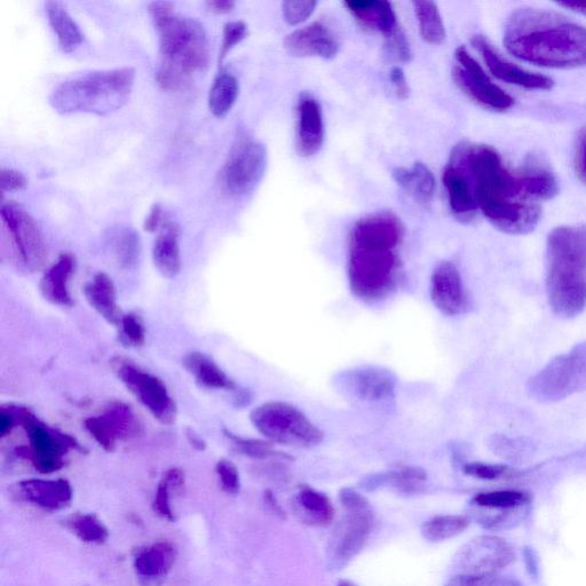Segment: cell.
<instances>
[{
  "label": "cell",
  "mask_w": 586,
  "mask_h": 586,
  "mask_svg": "<svg viewBox=\"0 0 586 586\" xmlns=\"http://www.w3.org/2000/svg\"><path fill=\"white\" fill-rule=\"evenodd\" d=\"M450 160L462 166L470 179L478 209L497 229L511 235L534 231L541 221V205L528 199L518 170L506 168L495 148L464 142L454 149Z\"/></svg>",
  "instance_id": "obj_1"
},
{
  "label": "cell",
  "mask_w": 586,
  "mask_h": 586,
  "mask_svg": "<svg viewBox=\"0 0 586 586\" xmlns=\"http://www.w3.org/2000/svg\"><path fill=\"white\" fill-rule=\"evenodd\" d=\"M504 45L514 57L538 67H586V28L553 11L524 7L513 12Z\"/></svg>",
  "instance_id": "obj_2"
},
{
  "label": "cell",
  "mask_w": 586,
  "mask_h": 586,
  "mask_svg": "<svg viewBox=\"0 0 586 586\" xmlns=\"http://www.w3.org/2000/svg\"><path fill=\"white\" fill-rule=\"evenodd\" d=\"M148 12L160 33L162 65L156 81L164 90L184 89L190 75L209 62V39L201 22L174 13L169 2H154Z\"/></svg>",
  "instance_id": "obj_3"
},
{
  "label": "cell",
  "mask_w": 586,
  "mask_h": 586,
  "mask_svg": "<svg viewBox=\"0 0 586 586\" xmlns=\"http://www.w3.org/2000/svg\"><path fill=\"white\" fill-rule=\"evenodd\" d=\"M546 291L554 314L573 319L586 308V227L554 228L546 245Z\"/></svg>",
  "instance_id": "obj_4"
},
{
  "label": "cell",
  "mask_w": 586,
  "mask_h": 586,
  "mask_svg": "<svg viewBox=\"0 0 586 586\" xmlns=\"http://www.w3.org/2000/svg\"><path fill=\"white\" fill-rule=\"evenodd\" d=\"M136 81L131 67L93 71L61 83L50 97L60 114L86 113L105 116L128 102Z\"/></svg>",
  "instance_id": "obj_5"
},
{
  "label": "cell",
  "mask_w": 586,
  "mask_h": 586,
  "mask_svg": "<svg viewBox=\"0 0 586 586\" xmlns=\"http://www.w3.org/2000/svg\"><path fill=\"white\" fill-rule=\"evenodd\" d=\"M347 273L355 297L369 304L382 302L399 285L401 261L398 249L350 245Z\"/></svg>",
  "instance_id": "obj_6"
},
{
  "label": "cell",
  "mask_w": 586,
  "mask_h": 586,
  "mask_svg": "<svg viewBox=\"0 0 586 586\" xmlns=\"http://www.w3.org/2000/svg\"><path fill=\"white\" fill-rule=\"evenodd\" d=\"M15 423L27 434L29 446L15 449L18 457L25 459L43 474L58 472L66 464V456L70 450H83L75 438L62 433L41 421L28 408L9 405Z\"/></svg>",
  "instance_id": "obj_7"
},
{
  "label": "cell",
  "mask_w": 586,
  "mask_h": 586,
  "mask_svg": "<svg viewBox=\"0 0 586 586\" xmlns=\"http://www.w3.org/2000/svg\"><path fill=\"white\" fill-rule=\"evenodd\" d=\"M250 421L255 429L272 443L292 448H313L323 441L318 426L290 403L266 402L252 410Z\"/></svg>",
  "instance_id": "obj_8"
},
{
  "label": "cell",
  "mask_w": 586,
  "mask_h": 586,
  "mask_svg": "<svg viewBox=\"0 0 586 586\" xmlns=\"http://www.w3.org/2000/svg\"><path fill=\"white\" fill-rule=\"evenodd\" d=\"M534 400L550 403L586 390V343L557 356L530 378L527 386Z\"/></svg>",
  "instance_id": "obj_9"
},
{
  "label": "cell",
  "mask_w": 586,
  "mask_h": 586,
  "mask_svg": "<svg viewBox=\"0 0 586 586\" xmlns=\"http://www.w3.org/2000/svg\"><path fill=\"white\" fill-rule=\"evenodd\" d=\"M266 169V147L251 138H241L219 173L220 189L231 199H242L258 187Z\"/></svg>",
  "instance_id": "obj_10"
},
{
  "label": "cell",
  "mask_w": 586,
  "mask_h": 586,
  "mask_svg": "<svg viewBox=\"0 0 586 586\" xmlns=\"http://www.w3.org/2000/svg\"><path fill=\"white\" fill-rule=\"evenodd\" d=\"M517 559L516 549L502 537L482 535L472 538L455 554V575L498 576Z\"/></svg>",
  "instance_id": "obj_11"
},
{
  "label": "cell",
  "mask_w": 586,
  "mask_h": 586,
  "mask_svg": "<svg viewBox=\"0 0 586 586\" xmlns=\"http://www.w3.org/2000/svg\"><path fill=\"white\" fill-rule=\"evenodd\" d=\"M457 65L453 78L466 97L475 104L492 112L503 113L514 105V99L500 86L496 85L464 46L455 52Z\"/></svg>",
  "instance_id": "obj_12"
},
{
  "label": "cell",
  "mask_w": 586,
  "mask_h": 586,
  "mask_svg": "<svg viewBox=\"0 0 586 586\" xmlns=\"http://www.w3.org/2000/svg\"><path fill=\"white\" fill-rule=\"evenodd\" d=\"M0 216L20 264L30 272L41 269L47 260V248L36 220L14 202L3 203Z\"/></svg>",
  "instance_id": "obj_13"
},
{
  "label": "cell",
  "mask_w": 586,
  "mask_h": 586,
  "mask_svg": "<svg viewBox=\"0 0 586 586\" xmlns=\"http://www.w3.org/2000/svg\"><path fill=\"white\" fill-rule=\"evenodd\" d=\"M118 378L158 422L171 425L176 422L177 405L162 380L129 361L114 362Z\"/></svg>",
  "instance_id": "obj_14"
},
{
  "label": "cell",
  "mask_w": 586,
  "mask_h": 586,
  "mask_svg": "<svg viewBox=\"0 0 586 586\" xmlns=\"http://www.w3.org/2000/svg\"><path fill=\"white\" fill-rule=\"evenodd\" d=\"M374 526L372 510L347 512L332 532L327 549V566L339 572L359 556Z\"/></svg>",
  "instance_id": "obj_15"
},
{
  "label": "cell",
  "mask_w": 586,
  "mask_h": 586,
  "mask_svg": "<svg viewBox=\"0 0 586 586\" xmlns=\"http://www.w3.org/2000/svg\"><path fill=\"white\" fill-rule=\"evenodd\" d=\"M84 424L98 445L110 453L116 449L118 442L137 439L144 431L134 410L120 401L110 403L104 414L89 417Z\"/></svg>",
  "instance_id": "obj_16"
},
{
  "label": "cell",
  "mask_w": 586,
  "mask_h": 586,
  "mask_svg": "<svg viewBox=\"0 0 586 586\" xmlns=\"http://www.w3.org/2000/svg\"><path fill=\"white\" fill-rule=\"evenodd\" d=\"M405 237V226L388 211L375 212L356 221L350 234L353 247L398 249Z\"/></svg>",
  "instance_id": "obj_17"
},
{
  "label": "cell",
  "mask_w": 586,
  "mask_h": 586,
  "mask_svg": "<svg viewBox=\"0 0 586 586\" xmlns=\"http://www.w3.org/2000/svg\"><path fill=\"white\" fill-rule=\"evenodd\" d=\"M475 47L485 61L487 68L500 81L524 87L527 90H551L553 81L550 77L532 73L506 60L497 52L492 43L485 36L475 35L471 39Z\"/></svg>",
  "instance_id": "obj_18"
},
{
  "label": "cell",
  "mask_w": 586,
  "mask_h": 586,
  "mask_svg": "<svg viewBox=\"0 0 586 586\" xmlns=\"http://www.w3.org/2000/svg\"><path fill=\"white\" fill-rule=\"evenodd\" d=\"M430 292L434 306L442 314L458 316L470 310V298L462 275L450 261H442L434 268Z\"/></svg>",
  "instance_id": "obj_19"
},
{
  "label": "cell",
  "mask_w": 586,
  "mask_h": 586,
  "mask_svg": "<svg viewBox=\"0 0 586 586\" xmlns=\"http://www.w3.org/2000/svg\"><path fill=\"white\" fill-rule=\"evenodd\" d=\"M284 49L297 58L331 60L337 57L340 45L336 35L326 25L313 22L285 37Z\"/></svg>",
  "instance_id": "obj_20"
},
{
  "label": "cell",
  "mask_w": 586,
  "mask_h": 586,
  "mask_svg": "<svg viewBox=\"0 0 586 586\" xmlns=\"http://www.w3.org/2000/svg\"><path fill=\"white\" fill-rule=\"evenodd\" d=\"M343 385L362 401L383 402L394 398L397 379L386 369L363 367L345 372Z\"/></svg>",
  "instance_id": "obj_21"
},
{
  "label": "cell",
  "mask_w": 586,
  "mask_h": 586,
  "mask_svg": "<svg viewBox=\"0 0 586 586\" xmlns=\"http://www.w3.org/2000/svg\"><path fill=\"white\" fill-rule=\"evenodd\" d=\"M297 113V152L302 157H312L324 142L322 107L312 94L304 92L299 95Z\"/></svg>",
  "instance_id": "obj_22"
},
{
  "label": "cell",
  "mask_w": 586,
  "mask_h": 586,
  "mask_svg": "<svg viewBox=\"0 0 586 586\" xmlns=\"http://www.w3.org/2000/svg\"><path fill=\"white\" fill-rule=\"evenodd\" d=\"M443 186L447 190L451 212L462 223H470L477 216L478 205L475 202L469 177L461 165L450 160L442 176Z\"/></svg>",
  "instance_id": "obj_23"
},
{
  "label": "cell",
  "mask_w": 586,
  "mask_h": 586,
  "mask_svg": "<svg viewBox=\"0 0 586 586\" xmlns=\"http://www.w3.org/2000/svg\"><path fill=\"white\" fill-rule=\"evenodd\" d=\"M20 495L45 510H61L73 500V488L65 479H28L18 485Z\"/></svg>",
  "instance_id": "obj_24"
},
{
  "label": "cell",
  "mask_w": 586,
  "mask_h": 586,
  "mask_svg": "<svg viewBox=\"0 0 586 586\" xmlns=\"http://www.w3.org/2000/svg\"><path fill=\"white\" fill-rule=\"evenodd\" d=\"M76 269V258L71 253H62L57 261L45 272L39 289L47 302L61 307L74 305L70 292V281Z\"/></svg>",
  "instance_id": "obj_25"
},
{
  "label": "cell",
  "mask_w": 586,
  "mask_h": 586,
  "mask_svg": "<svg viewBox=\"0 0 586 586\" xmlns=\"http://www.w3.org/2000/svg\"><path fill=\"white\" fill-rule=\"evenodd\" d=\"M344 6L363 27L378 31L385 38L400 30L391 3L380 0H348Z\"/></svg>",
  "instance_id": "obj_26"
},
{
  "label": "cell",
  "mask_w": 586,
  "mask_h": 586,
  "mask_svg": "<svg viewBox=\"0 0 586 586\" xmlns=\"http://www.w3.org/2000/svg\"><path fill=\"white\" fill-rule=\"evenodd\" d=\"M84 296L87 303L102 318L117 328L120 326L124 314L117 304V291L112 277L104 272L95 274L93 279L86 283Z\"/></svg>",
  "instance_id": "obj_27"
},
{
  "label": "cell",
  "mask_w": 586,
  "mask_h": 586,
  "mask_svg": "<svg viewBox=\"0 0 586 586\" xmlns=\"http://www.w3.org/2000/svg\"><path fill=\"white\" fill-rule=\"evenodd\" d=\"M292 504L295 516L308 526L328 527L334 521L335 508L330 498L310 486L300 488Z\"/></svg>",
  "instance_id": "obj_28"
},
{
  "label": "cell",
  "mask_w": 586,
  "mask_h": 586,
  "mask_svg": "<svg viewBox=\"0 0 586 586\" xmlns=\"http://www.w3.org/2000/svg\"><path fill=\"white\" fill-rule=\"evenodd\" d=\"M427 473L421 467L407 466L402 469L370 475L361 483L367 492L390 487L403 495H418L424 492Z\"/></svg>",
  "instance_id": "obj_29"
},
{
  "label": "cell",
  "mask_w": 586,
  "mask_h": 586,
  "mask_svg": "<svg viewBox=\"0 0 586 586\" xmlns=\"http://www.w3.org/2000/svg\"><path fill=\"white\" fill-rule=\"evenodd\" d=\"M180 235V226L174 221H166L154 243V265L166 279H174L181 271Z\"/></svg>",
  "instance_id": "obj_30"
},
{
  "label": "cell",
  "mask_w": 586,
  "mask_h": 586,
  "mask_svg": "<svg viewBox=\"0 0 586 586\" xmlns=\"http://www.w3.org/2000/svg\"><path fill=\"white\" fill-rule=\"evenodd\" d=\"M177 550L169 542H157L140 550L134 558V569L146 580H158L170 573L176 562Z\"/></svg>",
  "instance_id": "obj_31"
},
{
  "label": "cell",
  "mask_w": 586,
  "mask_h": 586,
  "mask_svg": "<svg viewBox=\"0 0 586 586\" xmlns=\"http://www.w3.org/2000/svg\"><path fill=\"white\" fill-rule=\"evenodd\" d=\"M395 182L419 204H430L435 193V178L432 171L423 163H415L410 168L395 169Z\"/></svg>",
  "instance_id": "obj_32"
},
{
  "label": "cell",
  "mask_w": 586,
  "mask_h": 586,
  "mask_svg": "<svg viewBox=\"0 0 586 586\" xmlns=\"http://www.w3.org/2000/svg\"><path fill=\"white\" fill-rule=\"evenodd\" d=\"M182 364L196 382L210 390H235V383L210 356L201 352L188 353Z\"/></svg>",
  "instance_id": "obj_33"
},
{
  "label": "cell",
  "mask_w": 586,
  "mask_h": 586,
  "mask_svg": "<svg viewBox=\"0 0 586 586\" xmlns=\"http://www.w3.org/2000/svg\"><path fill=\"white\" fill-rule=\"evenodd\" d=\"M518 176L525 195L536 203L552 200L559 193L557 178L540 164L525 165L518 170Z\"/></svg>",
  "instance_id": "obj_34"
},
{
  "label": "cell",
  "mask_w": 586,
  "mask_h": 586,
  "mask_svg": "<svg viewBox=\"0 0 586 586\" xmlns=\"http://www.w3.org/2000/svg\"><path fill=\"white\" fill-rule=\"evenodd\" d=\"M45 12L58 37L60 49L66 53L74 52L83 43L84 35L66 7L58 2H49L45 5Z\"/></svg>",
  "instance_id": "obj_35"
},
{
  "label": "cell",
  "mask_w": 586,
  "mask_h": 586,
  "mask_svg": "<svg viewBox=\"0 0 586 586\" xmlns=\"http://www.w3.org/2000/svg\"><path fill=\"white\" fill-rule=\"evenodd\" d=\"M240 93V84L229 73H220L209 93V108L213 116L224 118L235 105Z\"/></svg>",
  "instance_id": "obj_36"
},
{
  "label": "cell",
  "mask_w": 586,
  "mask_h": 586,
  "mask_svg": "<svg viewBox=\"0 0 586 586\" xmlns=\"http://www.w3.org/2000/svg\"><path fill=\"white\" fill-rule=\"evenodd\" d=\"M470 524L471 519L463 514L437 516L424 522L422 535L427 542L441 543L461 535Z\"/></svg>",
  "instance_id": "obj_37"
},
{
  "label": "cell",
  "mask_w": 586,
  "mask_h": 586,
  "mask_svg": "<svg viewBox=\"0 0 586 586\" xmlns=\"http://www.w3.org/2000/svg\"><path fill=\"white\" fill-rule=\"evenodd\" d=\"M413 6L424 41L431 45H440L445 42L446 28L438 5L433 2H414Z\"/></svg>",
  "instance_id": "obj_38"
},
{
  "label": "cell",
  "mask_w": 586,
  "mask_h": 586,
  "mask_svg": "<svg viewBox=\"0 0 586 586\" xmlns=\"http://www.w3.org/2000/svg\"><path fill=\"white\" fill-rule=\"evenodd\" d=\"M472 503L479 509L514 510L529 508L532 496L522 490H497L474 496Z\"/></svg>",
  "instance_id": "obj_39"
},
{
  "label": "cell",
  "mask_w": 586,
  "mask_h": 586,
  "mask_svg": "<svg viewBox=\"0 0 586 586\" xmlns=\"http://www.w3.org/2000/svg\"><path fill=\"white\" fill-rule=\"evenodd\" d=\"M185 485V472L178 467H173L162 475L155 493L153 508L161 517L170 521L174 520L171 506V493Z\"/></svg>",
  "instance_id": "obj_40"
},
{
  "label": "cell",
  "mask_w": 586,
  "mask_h": 586,
  "mask_svg": "<svg viewBox=\"0 0 586 586\" xmlns=\"http://www.w3.org/2000/svg\"><path fill=\"white\" fill-rule=\"evenodd\" d=\"M112 247L118 264L125 269L138 264L141 255L139 234L133 228H122L113 236Z\"/></svg>",
  "instance_id": "obj_41"
},
{
  "label": "cell",
  "mask_w": 586,
  "mask_h": 586,
  "mask_svg": "<svg viewBox=\"0 0 586 586\" xmlns=\"http://www.w3.org/2000/svg\"><path fill=\"white\" fill-rule=\"evenodd\" d=\"M224 433L228 440H231L233 446L237 453L241 455L253 458V459H260V461H265V459H284V461H292V457L288 454L281 453V451L276 450L272 442L269 441H261L255 439H245L239 437V435L233 434L231 431L224 430Z\"/></svg>",
  "instance_id": "obj_42"
},
{
  "label": "cell",
  "mask_w": 586,
  "mask_h": 586,
  "mask_svg": "<svg viewBox=\"0 0 586 586\" xmlns=\"http://www.w3.org/2000/svg\"><path fill=\"white\" fill-rule=\"evenodd\" d=\"M69 526L79 540L85 543L101 544L109 537L108 528L94 514H76L70 519Z\"/></svg>",
  "instance_id": "obj_43"
},
{
  "label": "cell",
  "mask_w": 586,
  "mask_h": 586,
  "mask_svg": "<svg viewBox=\"0 0 586 586\" xmlns=\"http://www.w3.org/2000/svg\"><path fill=\"white\" fill-rule=\"evenodd\" d=\"M479 514V524L490 530H503L517 527L528 516L529 508L514 510H486Z\"/></svg>",
  "instance_id": "obj_44"
},
{
  "label": "cell",
  "mask_w": 586,
  "mask_h": 586,
  "mask_svg": "<svg viewBox=\"0 0 586 586\" xmlns=\"http://www.w3.org/2000/svg\"><path fill=\"white\" fill-rule=\"evenodd\" d=\"M120 336L122 343L130 347H141L146 343V328L136 313L124 314L121 320Z\"/></svg>",
  "instance_id": "obj_45"
},
{
  "label": "cell",
  "mask_w": 586,
  "mask_h": 586,
  "mask_svg": "<svg viewBox=\"0 0 586 586\" xmlns=\"http://www.w3.org/2000/svg\"><path fill=\"white\" fill-rule=\"evenodd\" d=\"M249 35V28L244 21L227 22L224 27L223 43H221L219 53V63H223L227 54L231 52L237 44H240Z\"/></svg>",
  "instance_id": "obj_46"
},
{
  "label": "cell",
  "mask_w": 586,
  "mask_h": 586,
  "mask_svg": "<svg viewBox=\"0 0 586 586\" xmlns=\"http://www.w3.org/2000/svg\"><path fill=\"white\" fill-rule=\"evenodd\" d=\"M316 7H318V2H314V0H305V2L288 0L282 4L284 21L290 26H298L312 17Z\"/></svg>",
  "instance_id": "obj_47"
},
{
  "label": "cell",
  "mask_w": 586,
  "mask_h": 586,
  "mask_svg": "<svg viewBox=\"0 0 586 586\" xmlns=\"http://www.w3.org/2000/svg\"><path fill=\"white\" fill-rule=\"evenodd\" d=\"M221 488L229 495H237L241 489L240 472L236 465L228 459H220L216 465Z\"/></svg>",
  "instance_id": "obj_48"
},
{
  "label": "cell",
  "mask_w": 586,
  "mask_h": 586,
  "mask_svg": "<svg viewBox=\"0 0 586 586\" xmlns=\"http://www.w3.org/2000/svg\"><path fill=\"white\" fill-rule=\"evenodd\" d=\"M463 472L475 479L493 481L505 477L509 473V469L503 465L474 462L465 464Z\"/></svg>",
  "instance_id": "obj_49"
},
{
  "label": "cell",
  "mask_w": 586,
  "mask_h": 586,
  "mask_svg": "<svg viewBox=\"0 0 586 586\" xmlns=\"http://www.w3.org/2000/svg\"><path fill=\"white\" fill-rule=\"evenodd\" d=\"M385 47L387 54L394 60L408 62L411 59L410 46L401 29L391 37L386 38Z\"/></svg>",
  "instance_id": "obj_50"
},
{
  "label": "cell",
  "mask_w": 586,
  "mask_h": 586,
  "mask_svg": "<svg viewBox=\"0 0 586 586\" xmlns=\"http://www.w3.org/2000/svg\"><path fill=\"white\" fill-rule=\"evenodd\" d=\"M339 502L347 512H358L370 510L371 506L367 497H364L358 490L343 488L338 494Z\"/></svg>",
  "instance_id": "obj_51"
},
{
  "label": "cell",
  "mask_w": 586,
  "mask_h": 586,
  "mask_svg": "<svg viewBox=\"0 0 586 586\" xmlns=\"http://www.w3.org/2000/svg\"><path fill=\"white\" fill-rule=\"evenodd\" d=\"M0 186L3 192H19L28 186L25 174L12 169H2L0 173Z\"/></svg>",
  "instance_id": "obj_52"
},
{
  "label": "cell",
  "mask_w": 586,
  "mask_h": 586,
  "mask_svg": "<svg viewBox=\"0 0 586 586\" xmlns=\"http://www.w3.org/2000/svg\"><path fill=\"white\" fill-rule=\"evenodd\" d=\"M498 576L454 575L445 586H496Z\"/></svg>",
  "instance_id": "obj_53"
},
{
  "label": "cell",
  "mask_w": 586,
  "mask_h": 586,
  "mask_svg": "<svg viewBox=\"0 0 586 586\" xmlns=\"http://www.w3.org/2000/svg\"><path fill=\"white\" fill-rule=\"evenodd\" d=\"M576 176L586 186V128L578 134L575 153Z\"/></svg>",
  "instance_id": "obj_54"
},
{
  "label": "cell",
  "mask_w": 586,
  "mask_h": 586,
  "mask_svg": "<svg viewBox=\"0 0 586 586\" xmlns=\"http://www.w3.org/2000/svg\"><path fill=\"white\" fill-rule=\"evenodd\" d=\"M390 79L397 97L401 100H407L410 95V87L405 71L401 67H393L391 69Z\"/></svg>",
  "instance_id": "obj_55"
},
{
  "label": "cell",
  "mask_w": 586,
  "mask_h": 586,
  "mask_svg": "<svg viewBox=\"0 0 586 586\" xmlns=\"http://www.w3.org/2000/svg\"><path fill=\"white\" fill-rule=\"evenodd\" d=\"M163 209L161 204H154L150 209L149 215L145 220L144 228L146 232L154 233L162 227Z\"/></svg>",
  "instance_id": "obj_56"
},
{
  "label": "cell",
  "mask_w": 586,
  "mask_h": 586,
  "mask_svg": "<svg viewBox=\"0 0 586 586\" xmlns=\"http://www.w3.org/2000/svg\"><path fill=\"white\" fill-rule=\"evenodd\" d=\"M15 426H17V423H15L11 408L4 406L2 413H0V437L6 438L7 435L12 433Z\"/></svg>",
  "instance_id": "obj_57"
},
{
  "label": "cell",
  "mask_w": 586,
  "mask_h": 586,
  "mask_svg": "<svg viewBox=\"0 0 586 586\" xmlns=\"http://www.w3.org/2000/svg\"><path fill=\"white\" fill-rule=\"evenodd\" d=\"M205 5L213 13L227 14L234 10L235 2L233 0H209Z\"/></svg>",
  "instance_id": "obj_58"
},
{
  "label": "cell",
  "mask_w": 586,
  "mask_h": 586,
  "mask_svg": "<svg viewBox=\"0 0 586 586\" xmlns=\"http://www.w3.org/2000/svg\"><path fill=\"white\" fill-rule=\"evenodd\" d=\"M264 501L268 506V509L271 510L276 517H279L282 520L287 519V513H285L282 506L279 504V502H277L276 497L271 492V490H266L264 494Z\"/></svg>",
  "instance_id": "obj_59"
},
{
  "label": "cell",
  "mask_w": 586,
  "mask_h": 586,
  "mask_svg": "<svg viewBox=\"0 0 586 586\" xmlns=\"http://www.w3.org/2000/svg\"><path fill=\"white\" fill-rule=\"evenodd\" d=\"M524 557L529 574L532 576H537L538 561L535 551L533 549L526 548L524 551Z\"/></svg>",
  "instance_id": "obj_60"
},
{
  "label": "cell",
  "mask_w": 586,
  "mask_h": 586,
  "mask_svg": "<svg viewBox=\"0 0 586 586\" xmlns=\"http://www.w3.org/2000/svg\"><path fill=\"white\" fill-rule=\"evenodd\" d=\"M187 438L190 442V445H192L194 448L199 449V450H204L205 449V442L203 441V439L200 437L199 434H196L193 430L188 429L187 430Z\"/></svg>",
  "instance_id": "obj_61"
},
{
  "label": "cell",
  "mask_w": 586,
  "mask_h": 586,
  "mask_svg": "<svg viewBox=\"0 0 586 586\" xmlns=\"http://www.w3.org/2000/svg\"><path fill=\"white\" fill-rule=\"evenodd\" d=\"M559 5L570 11L585 15L586 17V2H567L560 3Z\"/></svg>",
  "instance_id": "obj_62"
},
{
  "label": "cell",
  "mask_w": 586,
  "mask_h": 586,
  "mask_svg": "<svg viewBox=\"0 0 586 586\" xmlns=\"http://www.w3.org/2000/svg\"><path fill=\"white\" fill-rule=\"evenodd\" d=\"M337 586H358V585H355V584H354L353 582H351V581L342 580V581H339V583H338V585H337Z\"/></svg>",
  "instance_id": "obj_63"
}]
</instances>
